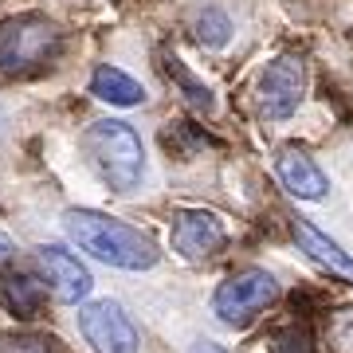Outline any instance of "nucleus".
<instances>
[{
    "instance_id": "obj_12",
    "label": "nucleus",
    "mask_w": 353,
    "mask_h": 353,
    "mask_svg": "<svg viewBox=\"0 0 353 353\" xmlns=\"http://www.w3.org/2000/svg\"><path fill=\"white\" fill-rule=\"evenodd\" d=\"M0 303L8 306L16 318H36L39 306H43V287L32 275L8 271V275H0Z\"/></svg>"
},
{
    "instance_id": "obj_7",
    "label": "nucleus",
    "mask_w": 353,
    "mask_h": 353,
    "mask_svg": "<svg viewBox=\"0 0 353 353\" xmlns=\"http://www.w3.org/2000/svg\"><path fill=\"white\" fill-rule=\"evenodd\" d=\"M173 252L189 263H204L212 259L220 248L228 243L224 220L216 212H204V208H185V212L173 216Z\"/></svg>"
},
{
    "instance_id": "obj_2",
    "label": "nucleus",
    "mask_w": 353,
    "mask_h": 353,
    "mask_svg": "<svg viewBox=\"0 0 353 353\" xmlns=\"http://www.w3.org/2000/svg\"><path fill=\"white\" fill-rule=\"evenodd\" d=\"M87 157L114 192H134L145 181V150L138 130L122 118H102L87 130Z\"/></svg>"
},
{
    "instance_id": "obj_5",
    "label": "nucleus",
    "mask_w": 353,
    "mask_h": 353,
    "mask_svg": "<svg viewBox=\"0 0 353 353\" xmlns=\"http://www.w3.org/2000/svg\"><path fill=\"white\" fill-rule=\"evenodd\" d=\"M306 90V63L299 55H279L263 67L259 75V87H255V99H259V114L271 118V122H283L299 110Z\"/></svg>"
},
{
    "instance_id": "obj_14",
    "label": "nucleus",
    "mask_w": 353,
    "mask_h": 353,
    "mask_svg": "<svg viewBox=\"0 0 353 353\" xmlns=\"http://www.w3.org/2000/svg\"><path fill=\"white\" fill-rule=\"evenodd\" d=\"M192 28H196L201 48H208V51L228 48V39H232V20H228V12H220V8H204Z\"/></svg>"
},
{
    "instance_id": "obj_9",
    "label": "nucleus",
    "mask_w": 353,
    "mask_h": 353,
    "mask_svg": "<svg viewBox=\"0 0 353 353\" xmlns=\"http://www.w3.org/2000/svg\"><path fill=\"white\" fill-rule=\"evenodd\" d=\"M275 173H279V181H283V189H287L290 196H299V201H322L330 192V181L314 165V157H306V153L294 150V145L275 157Z\"/></svg>"
},
{
    "instance_id": "obj_10",
    "label": "nucleus",
    "mask_w": 353,
    "mask_h": 353,
    "mask_svg": "<svg viewBox=\"0 0 353 353\" xmlns=\"http://www.w3.org/2000/svg\"><path fill=\"white\" fill-rule=\"evenodd\" d=\"M294 240H299V248H303L310 259H314L318 267H326L330 275H338V279H345V283H353V255L350 252H341V243L338 240H330L326 232H318L310 220H294Z\"/></svg>"
},
{
    "instance_id": "obj_17",
    "label": "nucleus",
    "mask_w": 353,
    "mask_h": 353,
    "mask_svg": "<svg viewBox=\"0 0 353 353\" xmlns=\"http://www.w3.org/2000/svg\"><path fill=\"white\" fill-rule=\"evenodd\" d=\"M8 255H12V240H8V236L0 232V259H8Z\"/></svg>"
},
{
    "instance_id": "obj_13",
    "label": "nucleus",
    "mask_w": 353,
    "mask_h": 353,
    "mask_svg": "<svg viewBox=\"0 0 353 353\" xmlns=\"http://www.w3.org/2000/svg\"><path fill=\"white\" fill-rule=\"evenodd\" d=\"M161 67H165V75H169V79L176 83V90H181V99L189 102V106H192L196 114H204V118H208V114L216 110V94H212L208 87H204L201 79L192 75V71H189L185 63H181L176 55H165V63H161Z\"/></svg>"
},
{
    "instance_id": "obj_1",
    "label": "nucleus",
    "mask_w": 353,
    "mask_h": 353,
    "mask_svg": "<svg viewBox=\"0 0 353 353\" xmlns=\"http://www.w3.org/2000/svg\"><path fill=\"white\" fill-rule=\"evenodd\" d=\"M63 232L71 236V243H79V252L94 255L99 263L118 267V271H150L161 255L145 232L122 224L114 216L90 212V208H71L63 216Z\"/></svg>"
},
{
    "instance_id": "obj_4",
    "label": "nucleus",
    "mask_w": 353,
    "mask_h": 353,
    "mask_svg": "<svg viewBox=\"0 0 353 353\" xmlns=\"http://www.w3.org/2000/svg\"><path fill=\"white\" fill-rule=\"evenodd\" d=\"M279 294V283L271 271L263 267H248V271H236V275H228L212 294V310L216 318L232 330H248L255 318L263 314L267 306L275 303Z\"/></svg>"
},
{
    "instance_id": "obj_3",
    "label": "nucleus",
    "mask_w": 353,
    "mask_h": 353,
    "mask_svg": "<svg viewBox=\"0 0 353 353\" xmlns=\"http://www.w3.org/2000/svg\"><path fill=\"white\" fill-rule=\"evenodd\" d=\"M63 32L48 16H16L0 24V71L4 75H32L59 55Z\"/></svg>"
},
{
    "instance_id": "obj_15",
    "label": "nucleus",
    "mask_w": 353,
    "mask_h": 353,
    "mask_svg": "<svg viewBox=\"0 0 353 353\" xmlns=\"http://www.w3.org/2000/svg\"><path fill=\"white\" fill-rule=\"evenodd\" d=\"M271 353H314V345H310V334L306 330H287V334L275 338Z\"/></svg>"
},
{
    "instance_id": "obj_8",
    "label": "nucleus",
    "mask_w": 353,
    "mask_h": 353,
    "mask_svg": "<svg viewBox=\"0 0 353 353\" xmlns=\"http://www.w3.org/2000/svg\"><path fill=\"white\" fill-rule=\"evenodd\" d=\"M39 263L48 271V283L55 290V299L67 306H79L90 294V287H94V279H90L87 267L79 263V255H71L59 243H43L39 248Z\"/></svg>"
},
{
    "instance_id": "obj_16",
    "label": "nucleus",
    "mask_w": 353,
    "mask_h": 353,
    "mask_svg": "<svg viewBox=\"0 0 353 353\" xmlns=\"http://www.w3.org/2000/svg\"><path fill=\"white\" fill-rule=\"evenodd\" d=\"M189 353H228V350H220L216 341H196V345H192Z\"/></svg>"
},
{
    "instance_id": "obj_6",
    "label": "nucleus",
    "mask_w": 353,
    "mask_h": 353,
    "mask_svg": "<svg viewBox=\"0 0 353 353\" xmlns=\"http://www.w3.org/2000/svg\"><path fill=\"white\" fill-rule=\"evenodd\" d=\"M79 330L94 345V353H138V330L126 318V310L110 299L87 303L79 310Z\"/></svg>"
},
{
    "instance_id": "obj_11",
    "label": "nucleus",
    "mask_w": 353,
    "mask_h": 353,
    "mask_svg": "<svg viewBox=\"0 0 353 353\" xmlns=\"http://www.w3.org/2000/svg\"><path fill=\"white\" fill-rule=\"evenodd\" d=\"M90 94L110 102V106H141L145 102V87L134 75H126L122 67H110V63H102L90 75Z\"/></svg>"
}]
</instances>
